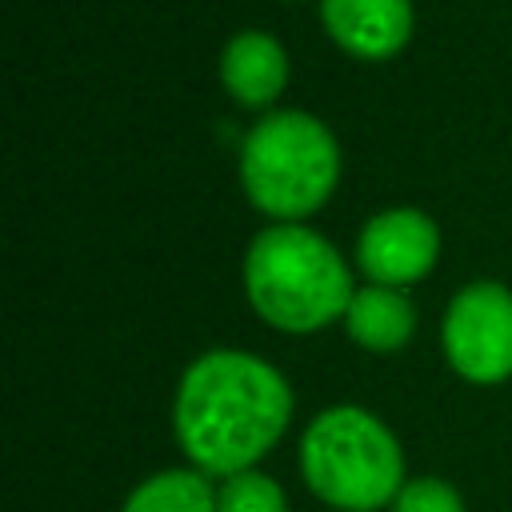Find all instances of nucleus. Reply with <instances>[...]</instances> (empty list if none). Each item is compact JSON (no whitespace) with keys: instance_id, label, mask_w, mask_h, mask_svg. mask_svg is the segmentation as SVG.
Segmentation results:
<instances>
[{"instance_id":"1","label":"nucleus","mask_w":512,"mask_h":512,"mask_svg":"<svg viewBox=\"0 0 512 512\" xmlns=\"http://www.w3.org/2000/svg\"><path fill=\"white\" fill-rule=\"evenodd\" d=\"M288 376L244 348L200 352L176 384L172 432L192 468L212 480L260 468L292 424Z\"/></svg>"},{"instance_id":"2","label":"nucleus","mask_w":512,"mask_h":512,"mask_svg":"<svg viewBox=\"0 0 512 512\" xmlns=\"http://www.w3.org/2000/svg\"><path fill=\"white\" fill-rule=\"evenodd\" d=\"M244 292L260 320L296 336L344 320L356 296L344 256L304 224L256 232L244 256Z\"/></svg>"},{"instance_id":"3","label":"nucleus","mask_w":512,"mask_h":512,"mask_svg":"<svg viewBox=\"0 0 512 512\" xmlns=\"http://www.w3.org/2000/svg\"><path fill=\"white\" fill-rule=\"evenodd\" d=\"M300 480L332 512H388L404 488L396 432L360 404H332L300 432Z\"/></svg>"},{"instance_id":"4","label":"nucleus","mask_w":512,"mask_h":512,"mask_svg":"<svg viewBox=\"0 0 512 512\" xmlns=\"http://www.w3.org/2000/svg\"><path fill=\"white\" fill-rule=\"evenodd\" d=\"M340 176V148L332 132L308 112H268L244 136L240 180L248 200L276 216L296 220L316 212Z\"/></svg>"},{"instance_id":"5","label":"nucleus","mask_w":512,"mask_h":512,"mask_svg":"<svg viewBox=\"0 0 512 512\" xmlns=\"http://www.w3.org/2000/svg\"><path fill=\"white\" fill-rule=\"evenodd\" d=\"M440 344L460 380L504 384L512 376V288L496 280L464 284L448 300Z\"/></svg>"},{"instance_id":"6","label":"nucleus","mask_w":512,"mask_h":512,"mask_svg":"<svg viewBox=\"0 0 512 512\" xmlns=\"http://www.w3.org/2000/svg\"><path fill=\"white\" fill-rule=\"evenodd\" d=\"M440 232L420 208H388L372 216L356 240V264L372 284L404 288L432 272Z\"/></svg>"},{"instance_id":"7","label":"nucleus","mask_w":512,"mask_h":512,"mask_svg":"<svg viewBox=\"0 0 512 512\" xmlns=\"http://www.w3.org/2000/svg\"><path fill=\"white\" fill-rule=\"evenodd\" d=\"M320 16L332 40L364 60L400 52L412 32L408 0H320Z\"/></svg>"},{"instance_id":"8","label":"nucleus","mask_w":512,"mask_h":512,"mask_svg":"<svg viewBox=\"0 0 512 512\" xmlns=\"http://www.w3.org/2000/svg\"><path fill=\"white\" fill-rule=\"evenodd\" d=\"M220 80L240 104L264 108L288 84V52L268 32H236L220 56Z\"/></svg>"},{"instance_id":"9","label":"nucleus","mask_w":512,"mask_h":512,"mask_svg":"<svg viewBox=\"0 0 512 512\" xmlns=\"http://www.w3.org/2000/svg\"><path fill=\"white\" fill-rule=\"evenodd\" d=\"M344 332L352 344L368 352H400L416 332V308L400 288L368 284L356 288L344 312Z\"/></svg>"},{"instance_id":"10","label":"nucleus","mask_w":512,"mask_h":512,"mask_svg":"<svg viewBox=\"0 0 512 512\" xmlns=\"http://www.w3.org/2000/svg\"><path fill=\"white\" fill-rule=\"evenodd\" d=\"M120 512H216V480L192 464L160 468L128 488Z\"/></svg>"},{"instance_id":"11","label":"nucleus","mask_w":512,"mask_h":512,"mask_svg":"<svg viewBox=\"0 0 512 512\" xmlns=\"http://www.w3.org/2000/svg\"><path fill=\"white\" fill-rule=\"evenodd\" d=\"M216 512H292L288 492L264 468L216 480Z\"/></svg>"},{"instance_id":"12","label":"nucleus","mask_w":512,"mask_h":512,"mask_svg":"<svg viewBox=\"0 0 512 512\" xmlns=\"http://www.w3.org/2000/svg\"><path fill=\"white\" fill-rule=\"evenodd\" d=\"M388 512H468L464 492L444 476H408Z\"/></svg>"}]
</instances>
